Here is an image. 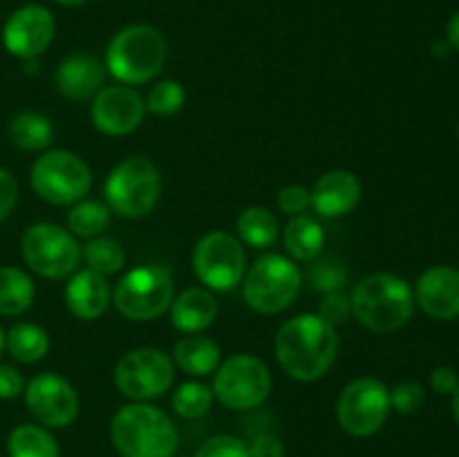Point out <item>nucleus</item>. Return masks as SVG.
Returning a JSON list of instances; mask_svg holds the SVG:
<instances>
[{
    "instance_id": "46",
    "label": "nucleus",
    "mask_w": 459,
    "mask_h": 457,
    "mask_svg": "<svg viewBox=\"0 0 459 457\" xmlns=\"http://www.w3.org/2000/svg\"><path fill=\"white\" fill-rule=\"evenodd\" d=\"M3 348H4V334L3 330H0V354H3Z\"/></svg>"
},
{
    "instance_id": "31",
    "label": "nucleus",
    "mask_w": 459,
    "mask_h": 457,
    "mask_svg": "<svg viewBox=\"0 0 459 457\" xmlns=\"http://www.w3.org/2000/svg\"><path fill=\"white\" fill-rule=\"evenodd\" d=\"M213 390L200 381H186L179 385L173 394V408L179 417L184 419H197V417L206 415L213 403Z\"/></svg>"
},
{
    "instance_id": "26",
    "label": "nucleus",
    "mask_w": 459,
    "mask_h": 457,
    "mask_svg": "<svg viewBox=\"0 0 459 457\" xmlns=\"http://www.w3.org/2000/svg\"><path fill=\"white\" fill-rule=\"evenodd\" d=\"M31 278L18 267H0V316H21L31 307Z\"/></svg>"
},
{
    "instance_id": "22",
    "label": "nucleus",
    "mask_w": 459,
    "mask_h": 457,
    "mask_svg": "<svg viewBox=\"0 0 459 457\" xmlns=\"http://www.w3.org/2000/svg\"><path fill=\"white\" fill-rule=\"evenodd\" d=\"M220 357V345L204 334H186L173 348L175 363L191 376H206L218 370Z\"/></svg>"
},
{
    "instance_id": "24",
    "label": "nucleus",
    "mask_w": 459,
    "mask_h": 457,
    "mask_svg": "<svg viewBox=\"0 0 459 457\" xmlns=\"http://www.w3.org/2000/svg\"><path fill=\"white\" fill-rule=\"evenodd\" d=\"M238 236L251 249H269L278 242L281 227L276 215L264 206H249L238 218Z\"/></svg>"
},
{
    "instance_id": "23",
    "label": "nucleus",
    "mask_w": 459,
    "mask_h": 457,
    "mask_svg": "<svg viewBox=\"0 0 459 457\" xmlns=\"http://www.w3.org/2000/svg\"><path fill=\"white\" fill-rule=\"evenodd\" d=\"M287 254L299 263H312L321 255L325 245V231L312 215H294L282 231Z\"/></svg>"
},
{
    "instance_id": "15",
    "label": "nucleus",
    "mask_w": 459,
    "mask_h": 457,
    "mask_svg": "<svg viewBox=\"0 0 459 457\" xmlns=\"http://www.w3.org/2000/svg\"><path fill=\"white\" fill-rule=\"evenodd\" d=\"M54 31L56 22L49 9H45L43 4H25L4 22L3 43L9 54L31 61L49 47Z\"/></svg>"
},
{
    "instance_id": "1",
    "label": "nucleus",
    "mask_w": 459,
    "mask_h": 457,
    "mask_svg": "<svg viewBox=\"0 0 459 457\" xmlns=\"http://www.w3.org/2000/svg\"><path fill=\"white\" fill-rule=\"evenodd\" d=\"M339 354L334 325L318 314H299L281 325L276 334V358L296 381H316L330 372Z\"/></svg>"
},
{
    "instance_id": "16",
    "label": "nucleus",
    "mask_w": 459,
    "mask_h": 457,
    "mask_svg": "<svg viewBox=\"0 0 459 457\" xmlns=\"http://www.w3.org/2000/svg\"><path fill=\"white\" fill-rule=\"evenodd\" d=\"M90 115H92V124L99 133L121 137L142 125L146 103L137 90L128 88V85H110L94 97Z\"/></svg>"
},
{
    "instance_id": "40",
    "label": "nucleus",
    "mask_w": 459,
    "mask_h": 457,
    "mask_svg": "<svg viewBox=\"0 0 459 457\" xmlns=\"http://www.w3.org/2000/svg\"><path fill=\"white\" fill-rule=\"evenodd\" d=\"M21 392H25V381L21 372L13 366L0 363V399H16Z\"/></svg>"
},
{
    "instance_id": "43",
    "label": "nucleus",
    "mask_w": 459,
    "mask_h": 457,
    "mask_svg": "<svg viewBox=\"0 0 459 457\" xmlns=\"http://www.w3.org/2000/svg\"><path fill=\"white\" fill-rule=\"evenodd\" d=\"M448 47H451L448 43H435L433 45V54H437V56H446Z\"/></svg>"
},
{
    "instance_id": "34",
    "label": "nucleus",
    "mask_w": 459,
    "mask_h": 457,
    "mask_svg": "<svg viewBox=\"0 0 459 457\" xmlns=\"http://www.w3.org/2000/svg\"><path fill=\"white\" fill-rule=\"evenodd\" d=\"M195 457H249V448L231 435H215L197 448Z\"/></svg>"
},
{
    "instance_id": "33",
    "label": "nucleus",
    "mask_w": 459,
    "mask_h": 457,
    "mask_svg": "<svg viewBox=\"0 0 459 457\" xmlns=\"http://www.w3.org/2000/svg\"><path fill=\"white\" fill-rule=\"evenodd\" d=\"M184 101H186V92H184L182 83L166 79L151 88L146 99V110H151L152 115L170 116L182 110Z\"/></svg>"
},
{
    "instance_id": "6",
    "label": "nucleus",
    "mask_w": 459,
    "mask_h": 457,
    "mask_svg": "<svg viewBox=\"0 0 459 457\" xmlns=\"http://www.w3.org/2000/svg\"><path fill=\"white\" fill-rule=\"evenodd\" d=\"M103 195L108 209L121 218H143L160 202V170L146 157H128L108 175Z\"/></svg>"
},
{
    "instance_id": "38",
    "label": "nucleus",
    "mask_w": 459,
    "mask_h": 457,
    "mask_svg": "<svg viewBox=\"0 0 459 457\" xmlns=\"http://www.w3.org/2000/svg\"><path fill=\"white\" fill-rule=\"evenodd\" d=\"M247 448H249V457H285V444L273 433L255 435Z\"/></svg>"
},
{
    "instance_id": "8",
    "label": "nucleus",
    "mask_w": 459,
    "mask_h": 457,
    "mask_svg": "<svg viewBox=\"0 0 459 457\" xmlns=\"http://www.w3.org/2000/svg\"><path fill=\"white\" fill-rule=\"evenodd\" d=\"M31 188L40 200L65 206L83 200L92 186L90 166L70 151H48L31 166Z\"/></svg>"
},
{
    "instance_id": "35",
    "label": "nucleus",
    "mask_w": 459,
    "mask_h": 457,
    "mask_svg": "<svg viewBox=\"0 0 459 457\" xmlns=\"http://www.w3.org/2000/svg\"><path fill=\"white\" fill-rule=\"evenodd\" d=\"M421 403H424V390L415 381H402L390 392V406L402 415H412L420 410Z\"/></svg>"
},
{
    "instance_id": "7",
    "label": "nucleus",
    "mask_w": 459,
    "mask_h": 457,
    "mask_svg": "<svg viewBox=\"0 0 459 457\" xmlns=\"http://www.w3.org/2000/svg\"><path fill=\"white\" fill-rule=\"evenodd\" d=\"M175 285L166 267H139L126 273L112 291L117 312L128 321H155L170 307Z\"/></svg>"
},
{
    "instance_id": "5",
    "label": "nucleus",
    "mask_w": 459,
    "mask_h": 457,
    "mask_svg": "<svg viewBox=\"0 0 459 457\" xmlns=\"http://www.w3.org/2000/svg\"><path fill=\"white\" fill-rule=\"evenodd\" d=\"M300 285L303 278L294 260L267 254L260 255L247 272V278H242V296L254 312L281 314L299 298Z\"/></svg>"
},
{
    "instance_id": "44",
    "label": "nucleus",
    "mask_w": 459,
    "mask_h": 457,
    "mask_svg": "<svg viewBox=\"0 0 459 457\" xmlns=\"http://www.w3.org/2000/svg\"><path fill=\"white\" fill-rule=\"evenodd\" d=\"M453 415H455V421L459 424V388L453 392Z\"/></svg>"
},
{
    "instance_id": "27",
    "label": "nucleus",
    "mask_w": 459,
    "mask_h": 457,
    "mask_svg": "<svg viewBox=\"0 0 459 457\" xmlns=\"http://www.w3.org/2000/svg\"><path fill=\"white\" fill-rule=\"evenodd\" d=\"M4 348L9 349L16 361L36 363L48 354L49 336L48 332L34 323H18L4 334Z\"/></svg>"
},
{
    "instance_id": "21",
    "label": "nucleus",
    "mask_w": 459,
    "mask_h": 457,
    "mask_svg": "<svg viewBox=\"0 0 459 457\" xmlns=\"http://www.w3.org/2000/svg\"><path fill=\"white\" fill-rule=\"evenodd\" d=\"M218 316V300L209 289L191 287L170 303V321L184 334H200Z\"/></svg>"
},
{
    "instance_id": "47",
    "label": "nucleus",
    "mask_w": 459,
    "mask_h": 457,
    "mask_svg": "<svg viewBox=\"0 0 459 457\" xmlns=\"http://www.w3.org/2000/svg\"><path fill=\"white\" fill-rule=\"evenodd\" d=\"M457 137H459V125H457Z\"/></svg>"
},
{
    "instance_id": "42",
    "label": "nucleus",
    "mask_w": 459,
    "mask_h": 457,
    "mask_svg": "<svg viewBox=\"0 0 459 457\" xmlns=\"http://www.w3.org/2000/svg\"><path fill=\"white\" fill-rule=\"evenodd\" d=\"M446 43L451 45V49H455V52H459V12L453 13V18H451V21H448Z\"/></svg>"
},
{
    "instance_id": "32",
    "label": "nucleus",
    "mask_w": 459,
    "mask_h": 457,
    "mask_svg": "<svg viewBox=\"0 0 459 457\" xmlns=\"http://www.w3.org/2000/svg\"><path fill=\"white\" fill-rule=\"evenodd\" d=\"M309 282L316 291L323 294H330V291H341L348 285V269L341 260L336 258H321L312 260V267H309Z\"/></svg>"
},
{
    "instance_id": "28",
    "label": "nucleus",
    "mask_w": 459,
    "mask_h": 457,
    "mask_svg": "<svg viewBox=\"0 0 459 457\" xmlns=\"http://www.w3.org/2000/svg\"><path fill=\"white\" fill-rule=\"evenodd\" d=\"M9 457H58L56 439L40 426L22 424L7 439Z\"/></svg>"
},
{
    "instance_id": "41",
    "label": "nucleus",
    "mask_w": 459,
    "mask_h": 457,
    "mask_svg": "<svg viewBox=\"0 0 459 457\" xmlns=\"http://www.w3.org/2000/svg\"><path fill=\"white\" fill-rule=\"evenodd\" d=\"M430 388L437 394H453L459 388V376L453 367L439 366L430 375Z\"/></svg>"
},
{
    "instance_id": "4",
    "label": "nucleus",
    "mask_w": 459,
    "mask_h": 457,
    "mask_svg": "<svg viewBox=\"0 0 459 457\" xmlns=\"http://www.w3.org/2000/svg\"><path fill=\"white\" fill-rule=\"evenodd\" d=\"M166 39L151 25H128L117 31L106 52V67L124 85L155 79L166 63Z\"/></svg>"
},
{
    "instance_id": "37",
    "label": "nucleus",
    "mask_w": 459,
    "mask_h": 457,
    "mask_svg": "<svg viewBox=\"0 0 459 457\" xmlns=\"http://www.w3.org/2000/svg\"><path fill=\"white\" fill-rule=\"evenodd\" d=\"M350 312H352V305L350 298L343 291H330L325 294V298L321 300V309H318V316L323 321H327L330 325H341V323L348 321Z\"/></svg>"
},
{
    "instance_id": "18",
    "label": "nucleus",
    "mask_w": 459,
    "mask_h": 457,
    "mask_svg": "<svg viewBox=\"0 0 459 457\" xmlns=\"http://www.w3.org/2000/svg\"><path fill=\"white\" fill-rule=\"evenodd\" d=\"M106 70L94 54H72L58 63L54 72L56 90L70 101H88L103 90Z\"/></svg>"
},
{
    "instance_id": "25",
    "label": "nucleus",
    "mask_w": 459,
    "mask_h": 457,
    "mask_svg": "<svg viewBox=\"0 0 459 457\" xmlns=\"http://www.w3.org/2000/svg\"><path fill=\"white\" fill-rule=\"evenodd\" d=\"M9 139L21 151H45L54 142V125L40 112H18L9 124Z\"/></svg>"
},
{
    "instance_id": "19",
    "label": "nucleus",
    "mask_w": 459,
    "mask_h": 457,
    "mask_svg": "<svg viewBox=\"0 0 459 457\" xmlns=\"http://www.w3.org/2000/svg\"><path fill=\"white\" fill-rule=\"evenodd\" d=\"M312 209L323 218L348 215L361 200V182L350 170H330L323 175L312 191Z\"/></svg>"
},
{
    "instance_id": "36",
    "label": "nucleus",
    "mask_w": 459,
    "mask_h": 457,
    "mask_svg": "<svg viewBox=\"0 0 459 457\" xmlns=\"http://www.w3.org/2000/svg\"><path fill=\"white\" fill-rule=\"evenodd\" d=\"M278 209L287 215H303L305 211L312 206V193L300 184H291V186L281 188L278 193Z\"/></svg>"
},
{
    "instance_id": "10",
    "label": "nucleus",
    "mask_w": 459,
    "mask_h": 457,
    "mask_svg": "<svg viewBox=\"0 0 459 457\" xmlns=\"http://www.w3.org/2000/svg\"><path fill=\"white\" fill-rule=\"evenodd\" d=\"M272 392V372L254 354H233L215 372L213 394L231 410L258 408Z\"/></svg>"
},
{
    "instance_id": "14",
    "label": "nucleus",
    "mask_w": 459,
    "mask_h": 457,
    "mask_svg": "<svg viewBox=\"0 0 459 457\" xmlns=\"http://www.w3.org/2000/svg\"><path fill=\"white\" fill-rule=\"evenodd\" d=\"M30 415L48 428H63L79 415V394L56 372H40L25 385Z\"/></svg>"
},
{
    "instance_id": "11",
    "label": "nucleus",
    "mask_w": 459,
    "mask_h": 457,
    "mask_svg": "<svg viewBox=\"0 0 459 457\" xmlns=\"http://www.w3.org/2000/svg\"><path fill=\"white\" fill-rule=\"evenodd\" d=\"M390 390L384 381L361 376L350 381L336 403V417L345 433L370 437L384 428L390 415Z\"/></svg>"
},
{
    "instance_id": "20",
    "label": "nucleus",
    "mask_w": 459,
    "mask_h": 457,
    "mask_svg": "<svg viewBox=\"0 0 459 457\" xmlns=\"http://www.w3.org/2000/svg\"><path fill=\"white\" fill-rule=\"evenodd\" d=\"M65 303L67 309L81 321H97L110 305V287L106 276L92 269L76 272L65 287Z\"/></svg>"
},
{
    "instance_id": "30",
    "label": "nucleus",
    "mask_w": 459,
    "mask_h": 457,
    "mask_svg": "<svg viewBox=\"0 0 459 457\" xmlns=\"http://www.w3.org/2000/svg\"><path fill=\"white\" fill-rule=\"evenodd\" d=\"M85 263H88V269L101 273V276H110V273H117L126 263L124 246L117 240L106 236L92 237V240L85 245L83 249Z\"/></svg>"
},
{
    "instance_id": "9",
    "label": "nucleus",
    "mask_w": 459,
    "mask_h": 457,
    "mask_svg": "<svg viewBox=\"0 0 459 457\" xmlns=\"http://www.w3.org/2000/svg\"><path fill=\"white\" fill-rule=\"evenodd\" d=\"M22 258L27 267L49 280H61L79 267L83 251L65 228L49 222H36L22 233Z\"/></svg>"
},
{
    "instance_id": "39",
    "label": "nucleus",
    "mask_w": 459,
    "mask_h": 457,
    "mask_svg": "<svg viewBox=\"0 0 459 457\" xmlns=\"http://www.w3.org/2000/svg\"><path fill=\"white\" fill-rule=\"evenodd\" d=\"M18 202V184L9 170L0 168V222L12 215Z\"/></svg>"
},
{
    "instance_id": "3",
    "label": "nucleus",
    "mask_w": 459,
    "mask_h": 457,
    "mask_svg": "<svg viewBox=\"0 0 459 457\" xmlns=\"http://www.w3.org/2000/svg\"><path fill=\"white\" fill-rule=\"evenodd\" d=\"M112 442L124 457H173L178 433L160 408L151 403H128L112 419Z\"/></svg>"
},
{
    "instance_id": "2",
    "label": "nucleus",
    "mask_w": 459,
    "mask_h": 457,
    "mask_svg": "<svg viewBox=\"0 0 459 457\" xmlns=\"http://www.w3.org/2000/svg\"><path fill=\"white\" fill-rule=\"evenodd\" d=\"M350 305L363 327L372 332H397L415 312L411 285L394 273H372L361 278L350 296Z\"/></svg>"
},
{
    "instance_id": "29",
    "label": "nucleus",
    "mask_w": 459,
    "mask_h": 457,
    "mask_svg": "<svg viewBox=\"0 0 459 457\" xmlns=\"http://www.w3.org/2000/svg\"><path fill=\"white\" fill-rule=\"evenodd\" d=\"M110 224V209L97 200H79L67 213V228L79 237H99Z\"/></svg>"
},
{
    "instance_id": "17",
    "label": "nucleus",
    "mask_w": 459,
    "mask_h": 457,
    "mask_svg": "<svg viewBox=\"0 0 459 457\" xmlns=\"http://www.w3.org/2000/svg\"><path fill=\"white\" fill-rule=\"evenodd\" d=\"M415 300L435 321L459 316V269L448 264L426 269L417 280Z\"/></svg>"
},
{
    "instance_id": "13",
    "label": "nucleus",
    "mask_w": 459,
    "mask_h": 457,
    "mask_svg": "<svg viewBox=\"0 0 459 457\" xmlns=\"http://www.w3.org/2000/svg\"><path fill=\"white\" fill-rule=\"evenodd\" d=\"M193 269L209 289H233L247 273L245 246L227 231L206 233L193 251Z\"/></svg>"
},
{
    "instance_id": "45",
    "label": "nucleus",
    "mask_w": 459,
    "mask_h": 457,
    "mask_svg": "<svg viewBox=\"0 0 459 457\" xmlns=\"http://www.w3.org/2000/svg\"><path fill=\"white\" fill-rule=\"evenodd\" d=\"M54 3L63 4V7H79V4H83L85 0H54Z\"/></svg>"
},
{
    "instance_id": "12",
    "label": "nucleus",
    "mask_w": 459,
    "mask_h": 457,
    "mask_svg": "<svg viewBox=\"0 0 459 457\" xmlns=\"http://www.w3.org/2000/svg\"><path fill=\"white\" fill-rule=\"evenodd\" d=\"M173 358L155 348H139L124 354L115 366V385L134 401L157 399L173 385Z\"/></svg>"
}]
</instances>
